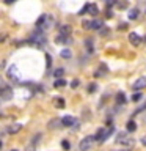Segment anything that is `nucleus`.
Listing matches in <instances>:
<instances>
[{
	"instance_id": "obj_1",
	"label": "nucleus",
	"mask_w": 146,
	"mask_h": 151,
	"mask_svg": "<svg viewBox=\"0 0 146 151\" xmlns=\"http://www.w3.org/2000/svg\"><path fill=\"white\" fill-rule=\"evenodd\" d=\"M52 21H54V19H52L50 16H47V14H42V16L36 21V27H38V30H39V32H46V30H49Z\"/></svg>"
},
{
	"instance_id": "obj_2",
	"label": "nucleus",
	"mask_w": 146,
	"mask_h": 151,
	"mask_svg": "<svg viewBox=\"0 0 146 151\" xmlns=\"http://www.w3.org/2000/svg\"><path fill=\"white\" fill-rule=\"evenodd\" d=\"M113 132H115V126H107V127H102V129L97 131V134L94 135L97 142H105L108 137H110Z\"/></svg>"
},
{
	"instance_id": "obj_3",
	"label": "nucleus",
	"mask_w": 146,
	"mask_h": 151,
	"mask_svg": "<svg viewBox=\"0 0 146 151\" xmlns=\"http://www.w3.org/2000/svg\"><path fill=\"white\" fill-rule=\"evenodd\" d=\"M94 140H96V137H94V135H88V137H85V139H82V140H80V145H79L80 151H88V150H91Z\"/></svg>"
},
{
	"instance_id": "obj_4",
	"label": "nucleus",
	"mask_w": 146,
	"mask_h": 151,
	"mask_svg": "<svg viewBox=\"0 0 146 151\" xmlns=\"http://www.w3.org/2000/svg\"><path fill=\"white\" fill-rule=\"evenodd\" d=\"M116 143H118V145H127V146H132V145H134V140H132L130 137L126 134V132H121V134H118Z\"/></svg>"
},
{
	"instance_id": "obj_5",
	"label": "nucleus",
	"mask_w": 146,
	"mask_h": 151,
	"mask_svg": "<svg viewBox=\"0 0 146 151\" xmlns=\"http://www.w3.org/2000/svg\"><path fill=\"white\" fill-rule=\"evenodd\" d=\"M6 76H8V79H11V80H14V82H19L21 80V77H19V68L16 65H13V66H9L8 68V73H6Z\"/></svg>"
},
{
	"instance_id": "obj_6",
	"label": "nucleus",
	"mask_w": 146,
	"mask_h": 151,
	"mask_svg": "<svg viewBox=\"0 0 146 151\" xmlns=\"http://www.w3.org/2000/svg\"><path fill=\"white\" fill-rule=\"evenodd\" d=\"M61 126H63V120H61V118H54V120H50L47 123V127H49V129H58Z\"/></svg>"
},
{
	"instance_id": "obj_7",
	"label": "nucleus",
	"mask_w": 146,
	"mask_h": 151,
	"mask_svg": "<svg viewBox=\"0 0 146 151\" xmlns=\"http://www.w3.org/2000/svg\"><path fill=\"white\" fill-rule=\"evenodd\" d=\"M132 88H134L135 91H140V90L146 88V77H140V79L134 83V87H132Z\"/></svg>"
},
{
	"instance_id": "obj_8",
	"label": "nucleus",
	"mask_w": 146,
	"mask_h": 151,
	"mask_svg": "<svg viewBox=\"0 0 146 151\" xmlns=\"http://www.w3.org/2000/svg\"><path fill=\"white\" fill-rule=\"evenodd\" d=\"M129 41H130L132 46H138L143 40H141V36H138L135 32H132V33H129Z\"/></svg>"
},
{
	"instance_id": "obj_9",
	"label": "nucleus",
	"mask_w": 146,
	"mask_h": 151,
	"mask_svg": "<svg viewBox=\"0 0 146 151\" xmlns=\"http://www.w3.org/2000/svg\"><path fill=\"white\" fill-rule=\"evenodd\" d=\"M21 129H22V124H21V123H13V124L8 126L6 131H8V134H17Z\"/></svg>"
},
{
	"instance_id": "obj_10",
	"label": "nucleus",
	"mask_w": 146,
	"mask_h": 151,
	"mask_svg": "<svg viewBox=\"0 0 146 151\" xmlns=\"http://www.w3.org/2000/svg\"><path fill=\"white\" fill-rule=\"evenodd\" d=\"M11 96H13V90L8 88L6 85H3V88H2V99H3V101H8Z\"/></svg>"
},
{
	"instance_id": "obj_11",
	"label": "nucleus",
	"mask_w": 146,
	"mask_h": 151,
	"mask_svg": "<svg viewBox=\"0 0 146 151\" xmlns=\"http://www.w3.org/2000/svg\"><path fill=\"white\" fill-rule=\"evenodd\" d=\"M75 123H77V121H75V118L74 116H63V126L64 127H69V126H74L75 124Z\"/></svg>"
},
{
	"instance_id": "obj_12",
	"label": "nucleus",
	"mask_w": 146,
	"mask_h": 151,
	"mask_svg": "<svg viewBox=\"0 0 146 151\" xmlns=\"http://www.w3.org/2000/svg\"><path fill=\"white\" fill-rule=\"evenodd\" d=\"M71 32H72V27L68 25V24H64V25H61V27H60V35L69 36V35H71Z\"/></svg>"
},
{
	"instance_id": "obj_13",
	"label": "nucleus",
	"mask_w": 146,
	"mask_h": 151,
	"mask_svg": "<svg viewBox=\"0 0 146 151\" xmlns=\"http://www.w3.org/2000/svg\"><path fill=\"white\" fill-rule=\"evenodd\" d=\"M55 41L58 42V44H68V42H71V38L66 36V35H58Z\"/></svg>"
},
{
	"instance_id": "obj_14",
	"label": "nucleus",
	"mask_w": 146,
	"mask_h": 151,
	"mask_svg": "<svg viewBox=\"0 0 146 151\" xmlns=\"http://www.w3.org/2000/svg\"><path fill=\"white\" fill-rule=\"evenodd\" d=\"M54 106H55L57 109H64L66 102H64L63 98H55V99H54Z\"/></svg>"
},
{
	"instance_id": "obj_15",
	"label": "nucleus",
	"mask_w": 146,
	"mask_h": 151,
	"mask_svg": "<svg viewBox=\"0 0 146 151\" xmlns=\"http://www.w3.org/2000/svg\"><path fill=\"white\" fill-rule=\"evenodd\" d=\"M66 83H68V82H66L64 79H57L55 82H54V87H55V88H58V90H61V88H64V87H66Z\"/></svg>"
},
{
	"instance_id": "obj_16",
	"label": "nucleus",
	"mask_w": 146,
	"mask_h": 151,
	"mask_svg": "<svg viewBox=\"0 0 146 151\" xmlns=\"http://www.w3.org/2000/svg\"><path fill=\"white\" fill-rule=\"evenodd\" d=\"M116 102L118 104H124L126 102V94L122 93V91H118L116 93Z\"/></svg>"
},
{
	"instance_id": "obj_17",
	"label": "nucleus",
	"mask_w": 146,
	"mask_h": 151,
	"mask_svg": "<svg viewBox=\"0 0 146 151\" xmlns=\"http://www.w3.org/2000/svg\"><path fill=\"white\" fill-rule=\"evenodd\" d=\"M88 13L91 14V16H96V14L99 13V9H97V6L94 3H91V5H88Z\"/></svg>"
},
{
	"instance_id": "obj_18",
	"label": "nucleus",
	"mask_w": 146,
	"mask_h": 151,
	"mask_svg": "<svg viewBox=\"0 0 146 151\" xmlns=\"http://www.w3.org/2000/svg\"><path fill=\"white\" fill-rule=\"evenodd\" d=\"M60 57H61V58H71V57H72V54H71L69 49H63V50L60 52Z\"/></svg>"
},
{
	"instance_id": "obj_19",
	"label": "nucleus",
	"mask_w": 146,
	"mask_h": 151,
	"mask_svg": "<svg viewBox=\"0 0 146 151\" xmlns=\"http://www.w3.org/2000/svg\"><path fill=\"white\" fill-rule=\"evenodd\" d=\"M137 129V123L134 121V120H130L129 123H127V131H129V132H134Z\"/></svg>"
},
{
	"instance_id": "obj_20",
	"label": "nucleus",
	"mask_w": 146,
	"mask_h": 151,
	"mask_svg": "<svg viewBox=\"0 0 146 151\" xmlns=\"http://www.w3.org/2000/svg\"><path fill=\"white\" fill-rule=\"evenodd\" d=\"M138 14H140V11H138L137 8H134V9H132V11L129 13V17L132 19V21H135V19L138 17Z\"/></svg>"
},
{
	"instance_id": "obj_21",
	"label": "nucleus",
	"mask_w": 146,
	"mask_h": 151,
	"mask_svg": "<svg viewBox=\"0 0 146 151\" xmlns=\"http://www.w3.org/2000/svg\"><path fill=\"white\" fill-rule=\"evenodd\" d=\"M63 74H64V69H63V68L55 69V73H54V76H55L57 79H63Z\"/></svg>"
},
{
	"instance_id": "obj_22",
	"label": "nucleus",
	"mask_w": 146,
	"mask_h": 151,
	"mask_svg": "<svg viewBox=\"0 0 146 151\" xmlns=\"http://www.w3.org/2000/svg\"><path fill=\"white\" fill-rule=\"evenodd\" d=\"M141 98H143V94H141L140 91H138V93H134V94H132V101H134V102H138Z\"/></svg>"
},
{
	"instance_id": "obj_23",
	"label": "nucleus",
	"mask_w": 146,
	"mask_h": 151,
	"mask_svg": "<svg viewBox=\"0 0 146 151\" xmlns=\"http://www.w3.org/2000/svg\"><path fill=\"white\" fill-rule=\"evenodd\" d=\"M83 28H87V30H93V21H83Z\"/></svg>"
},
{
	"instance_id": "obj_24",
	"label": "nucleus",
	"mask_w": 146,
	"mask_h": 151,
	"mask_svg": "<svg viewBox=\"0 0 146 151\" xmlns=\"http://www.w3.org/2000/svg\"><path fill=\"white\" fill-rule=\"evenodd\" d=\"M96 88H97L96 83H89L88 87H87V91H88V93H94V91H96Z\"/></svg>"
},
{
	"instance_id": "obj_25",
	"label": "nucleus",
	"mask_w": 146,
	"mask_h": 151,
	"mask_svg": "<svg viewBox=\"0 0 146 151\" xmlns=\"http://www.w3.org/2000/svg\"><path fill=\"white\" fill-rule=\"evenodd\" d=\"M102 25H104V24L101 21H93V28H96V30H101Z\"/></svg>"
},
{
	"instance_id": "obj_26",
	"label": "nucleus",
	"mask_w": 146,
	"mask_h": 151,
	"mask_svg": "<svg viewBox=\"0 0 146 151\" xmlns=\"http://www.w3.org/2000/svg\"><path fill=\"white\" fill-rule=\"evenodd\" d=\"M24 151H36V145L30 142V143H28V145L25 146V150H24Z\"/></svg>"
},
{
	"instance_id": "obj_27",
	"label": "nucleus",
	"mask_w": 146,
	"mask_h": 151,
	"mask_svg": "<svg viewBox=\"0 0 146 151\" xmlns=\"http://www.w3.org/2000/svg\"><path fill=\"white\" fill-rule=\"evenodd\" d=\"M143 110H146V102H145V104H141V106L134 112V116H135V115H138V113H140V112H143Z\"/></svg>"
},
{
	"instance_id": "obj_28",
	"label": "nucleus",
	"mask_w": 146,
	"mask_h": 151,
	"mask_svg": "<svg viewBox=\"0 0 146 151\" xmlns=\"http://www.w3.org/2000/svg\"><path fill=\"white\" fill-rule=\"evenodd\" d=\"M41 137H42L41 134H36V135H35V137H33V139H31V143H35V145H36V143H39Z\"/></svg>"
},
{
	"instance_id": "obj_29",
	"label": "nucleus",
	"mask_w": 146,
	"mask_h": 151,
	"mask_svg": "<svg viewBox=\"0 0 146 151\" xmlns=\"http://www.w3.org/2000/svg\"><path fill=\"white\" fill-rule=\"evenodd\" d=\"M79 83H80V82H79V80H77V79H74V80H72V82H71V87H72V88L75 90V88H77V87H79Z\"/></svg>"
},
{
	"instance_id": "obj_30",
	"label": "nucleus",
	"mask_w": 146,
	"mask_h": 151,
	"mask_svg": "<svg viewBox=\"0 0 146 151\" xmlns=\"http://www.w3.org/2000/svg\"><path fill=\"white\" fill-rule=\"evenodd\" d=\"M46 60H47V68H50L52 66V58H50L49 54H46Z\"/></svg>"
},
{
	"instance_id": "obj_31",
	"label": "nucleus",
	"mask_w": 146,
	"mask_h": 151,
	"mask_svg": "<svg viewBox=\"0 0 146 151\" xmlns=\"http://www.w3.org/2000/svg\"><path fill=\"white\" fill-rule=\"evenodd\" d=\"M61 146H63L64 150H69V142H66V140H64V142H61Z\"/></svg>"
},
{
	"instance_id": "obj_32",
	"label": "nucleus",
	"mask_w": 146,
	"mask_h": 151,
	"mask_svg": "<svg viewBox=\"0 0 146 151\" xmlns=\"http://www.w3.org/2000/svg\"><path fill=\"white\" fill-rule=\"evenodd\" d=\"M87 11H88V5H85V6H83L82 9H80V13H79V14H85Z\"/></svg>"
},
{
	"instance_id": "obj_33",
	"label": "nucleus",
	"mask_w": 146,
	"mask_h": 151,
	"mask_svg": "<svg viewBox=\"0 0 146 151\" xmlns=\"http://www.w3.org/2000/svg\"><path fill=\"white\" fill-rule=\"evenodd\" d=\"M118 28H120V30H124V28H127V24H120Z\"/></svg>"
},
{
	"instance_id": "obj_34",
	"label": "nucleus",
	"mask_w": 146,
	"mask_h": 151,
	"mask_svg": "<svg viewBox=\"0 0 146 151\" xmlns=\"http://www.w3.org/2000/svg\"><path fill=\"white\" fill-rule=\"evenodd\" d=\"M115 3H116V0H108V2H107L108 6H112V5H115Z\"/></svg>"
},
{
	"instance_id": "obj_35",
	"label": "nucleus",
	"mask_w": 146,
	"mask_h": 151,
	"mask_svg": "<svg viewBox=\"0 0 146 151\" xmlns=\"http://www.w3.org/2000/svg\"><path fill=\"white\" fill-rule=\"evenodd\" d=\"M107 33H108V30H107V28H104V30L101 32V35H107Z\"/></svg>"
},
{
	"instance_id": "obj_36",
	"label": "nucleus",
	"mask_w": 146,
	"mask_h": 151,
	"mask_svg": "<svg viewBox=\"0 0 146 151\" xmlns=\"http://www.w3.org/2000/svg\"><path fill=\"white\" fill-rule=\"evenodd\" d=\"M13 2H16V0H5V3L9 5V3H13Z\"/></svg>"
},
{
	"instance_id": "obj_37",
	"label": "nucleus",
	"mask_w": 146,
	"mask_h": 151,
	"mask_svg": "<svg viewBox=\"0 0 146 151\" xmlns=\"http://www.w3.org/2000/svg\"><path fill=\"white\" fill-rule=\"evenodd\" d=\"M143 41H145V42H146V36H143Z\"/></svg>"
},
{
	"instance_id": "obj_38",
	"label": "nucleus",
	"mask_w": 146,
	"mask_h": 151,
	"mask_svg": "<svg viewBox=\"0 0 146 151\" xmlns=\"http://www.w3.org/2000/svg\"><path fill=\"white\" fill-rule=\"evenodd\" d=\"M121 151H129V150H127V148H124V150H121Z\"/></svg>"
},
{
	"instance_id": "obj_39",
	"label": "nucleus",
	"mask_w": 146,
	"mask_h": 151,
	"mask_svg": "<svg viewBox=\"0 0 146 151\" xmlns=\"http://www.w3.org/2000/svg\"><path fill=\"white\" fill-rule=\"evenodd\" d=\"M11 151H17V150H11Z\"/></svg>"
}]
</instances>
